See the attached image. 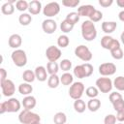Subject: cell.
Masks as SVG:
<instances>
[{"label": "cell", "instance_id": "f6af8a7d", "mask_svg": "<svg viewBox=\"0 0 124 124\" xmlns=\"http://www.w3.org/2000/svg\"><path fill=\"white\" fill-rule=\"evenodd\" d=\"M7 77H8L7 71H6L4 68H0V83L4 82L6 79H8Z\"/></svg>", "mask_w": 124, "mask_h": 124}, {"label": "cell", "instance_id": "816d5d0a", "mask_svg": "<svg viewBox=\"0 0 124 124\" xmlns=\"http://www.w3.org/2000/svg\"><path fill=\"white\" fill-rule=\"evenodd\" d=\"M33 124H41V122H36V123H33Z\"/></svg>", "mask_w": 124, "mask_h": 124}, {"label": "cell", "instance_id": "cb8c5ba5", "mask_svg": "<svg viewBox=\"0 0 124 124\" xmlns=\"http://www.w3.org/2000/svg\"><path fill=\"white\" fill-rule=\"evenodd\" d=\"M73 74L76 78H86V73H85V70H84V67H83V64L81 65H77L74 70H73Z\"/></svg>", "mask_w": 124, "mask_h": 124}, {"label": "cell", "instance_id": "f546056e", "mask_svg": "<svg viewBox=\"0 0 124 124\" xmlns=\"http://www.w3.org/2000/svg\"><path fill=\"white\" fill-rule=\"evenodd\" d=\"M74 24L73 23H71L69 20H67V19H64L61 23H60V29H61V31L63 32V33H65V34H67V33H70L72 30H73V28H74Z\"/></svg>", "mask_w": 124, "mask_h": 124}, {"label": "cell", "instance_id": "ac0fdd59", "mask_svg": "<svg viewBox=\"0 0 124 124\" xmlns=\"http://www.w3.org/2000/svg\"><path fill=\"white\" fill-rule=\"evenodd\" d=\"M28 11L30 15H39L42 11V3L39 0H32L29 2Z\"/></svg>", "mask_w": 124, "mask_h": 124}, {"label": "cell", "instance_id": "f5cc1de1", "mask_svg": "<svg viewBox=\"0 0 124 124\" xmlns=\"http://www.w3.org/2000/svg\"><path fill=\"white\" fill-rule=\"evenodd\" d=\"M117 124H123V123H121V122H119V123H117Z\"/></svg>", "mask_w": 124, "mask_h": 124}, {"label": "cell", "instance_id": "e0dca14e", "mask_svg": "<svg viewBox=\"0 0 124 124\" xmlns=\"http://www.w3.org/2000/svg\"><path fill=\"white\" fill-rule=\"evenodd\" d=\"M9 46L12 47V48H15V49H17L21 44H22V38L19 34H12L10 37H9Z\"/></svg>", "mask_w": 124, "mask_h": 124}, {"label": "cell", "instance_id": "d4e9b609", "mask_svg": "<svg viewBox=\"0 0 124 124\" xmlns=\"http://www.w3.org/2000/svg\"><path fill=\"white\" fill-rule=\"evenodd\" d=\"M60 82L63 84V85H72L74 83V77L72 74L66 72L64 73L61 77H60Z\"/></svg>", "mask_w": 124, "mask_h": 124}, {"label": "cell", "instance_id": "d6986e66", "mask_svg": "<svg viewBox=\"0 0 124 124\" xmlns=\"http://www.w3.org/2000/svg\"><path fill=\"white\" fill-rule=\"evenodd\" d=\"M116 27H117V23H116L115 21H104V22L102 23V25H101L102 30H103L107 35L112 33V32L116 29Z\"/></svg>", "mask_w": 124, "mask_h": 124}, {"label": "cell", "instance_id": "484cf974", "mask_svg": "<svg viewBox=\"0 0 124 124\" xmlns=\"http://www.w3.org/2000/svg\"><path fill=\"white\" fill-rule=\"evenodd\" d=\"M32 21V16L30 14L27 13H22L21 15H19L18 16V22L22 25V26H27L31 23Z\"/></svg>", "mask_w": 124, "mask_h": 124}, {"label": "cell", "instance_id": "7a4b0ae2", "mask_svg": "<svg viewBox=\"0 0 124 124\" xmlns=\"http://www.w3.org/2000/svg\"><path fill=\"white\" fill-rule=\"evenodd\" d=\"M21 108V103L14 97L8 99V101H4L0 104V113L3 114L5 112H17Z\"/></svg>", "mask_w": 124, "mask_h": 124}, {"label": "cell", "instance_id": "f1b7e54d", "mask_svg": "<svg viewBox=\"0 0 124 124\" xmlns=\"http://www.w3.org/2000/svg\"><path fill=\"white\" fill-rule=\"evenodd\" d=\"M53 122L54 124H66L67 115L62 111H58L53 116Z\"/></svg>", "mask_w": 124, "mask_h": 124}, {"label": "cell", "instance_id": "3957f363", "mask_svg": "<svg viewBox=\"0 0 124 124\" xmlns=\"http://www.w3.org/2000/svg\"><path fill=\"white\" fill-rule=\"evenodd\" d=\"M18 121L21 124H33L36 122H41V116L32 110L23 109L18 114Z\"/></svg>", "mask_w": 124, "mask_h": 124}, {"label": "cell", "instance_id": "2e32d148", "mask_svg": "<svg viewBox=\"0 0 124 124\" xmlns=\"http://www.w3.org/2000/svg\"><path fill=\"white\" fill-rule=\"evenodd\" d=\"M21 105L23 106L24 109H28V110H31L32 108H34L37 105V101H36V98L32 95H28V96H25L21 102Z\"/></svg>", "mask_w": 124, "mask_h": 124}, {"label": "cell", "instance_id": "bcb514c9", "mask_svg": "<svg viewBox=\"0 0 124 124\" xmlns=\"http://www.w3.org/2000/svg\"><path fill=\"white\" fill-rule=\"evenodd\" d=\"M112 3H113V0H99V5L104 8H108L111 6Z\"/></svg>", "mask_w": 124, "mask_h": 124}, {"label": "cell", "instance_id": "8fae6325", "mask_svg": "<svg viewBox=\"0 0 124 124\" xmlns=\"http://www.w3.org/2000/svg\"><path fill=\"white\" fill-rule=\"evenodd\" d=\"M61 49L55 46H49L46 49V56L49 62H56L61 57Z\"/></svg>", "mask_w": 124, "mask_h": 124}, {"label": "cell", "instance_id": "9a60e30c", "mask_svg": "<svg viewBox=\"0 0 124 124\" xmlns=\"http://www.w3.org/2000/svg\"><path fill=\"white\" fill-rule=\"evenodd\" d=\"M35 76H36V79H38L39 81H46L48 77H47V71L46 68L44 66H37L35 68Z\"/></svg>", "mask_w": 124, "mask_h": 124}, {"label": "cell", "instance_id": "4fadbf2b", "mask_svg": "<svg viewBox=\"0 0 124 124\" xmlns=\"http://www.w3.org/2000/svg\"><path fill=\"white\" fill-rule=\"evenodd\" d=\"M42 29L46 34H53L57 29V23L52 18H46L42 22Z\"/></svg>", "mask_w": 124, "mask_h": 124}, {"label": "cell", "instance_id": "30bf717a", "mask_svg": "<svg viewBox=\"0 0 124 124\" xmlns=\"http://www.w3.org/2000/svg\"><path fill=\"white\" fill-rule=\"evenodd\" d=\"M116 72L115 64L111 62H105L99 66V74L103 77H109L114 75Z\"/></svg>", "mask_w": 124, "mask_h": 124}, {"label": "cell", "instance_id": "b9f144b4", "mask_svg": "<svg viewBox=\"0 0 124 124\" xmlns=\"http://www.w3.org/2000/svg\"><path fill=\"white\" fill-rule=\"evenodd\" d=\"M104 124H116V116L113 114H108L104 118Z\"/></svg>", "mask_w": 124, "mask_h": 124}, {"label": "cell", "instance_id": "ba28073f", "mask_svg": "<svg viewBox=\"0 0 124 124\" xmlns=\"http://www.w3.org/2000/svg\"><path fill=\"white\" fill-rule=\"evenodd\" d=\"M101 46L105 49H108V50H111V49H114V48H117V47H120V43L118 40L116 39H113L111 36L109 35H105L102 37L101 39Z\"/></svg>", "mask_w": 124, "mask_h": 124}, {"label": "cell", "instance_id": "9c48e42d", "mask_svg": "<svg viewBox=\"0 0 124 124\" xmlns=\"http://www.w3.org/2000/svg\"><path fill=\"white\" fill-rule=\"evenodd\" d=\"M60 12V5L58 2H49L43 8V14L46 17L50 18L55 16Z\"/></svg>", "mask_w": 124, "mask_h": 124}, {"label": "cell", "instance_id": "e575fe53", "mask_svg": "<svg viewBox=\"0 0 124 124\" xmlns=\"http://www.w3.org/2000/svg\"><path fill=\"white\" fill-rule=\"evenodd\" d=\"M29 7V2H27L26 0H18L16 2V9L19 12H25L26 10H28Z\"/></svg>", "mask_w": 124, "mask_h": 124}, {"label": "cell", "instance_id": "74e56055", "mask_svg": "<svg viewBox=\"0 0 124 124\" xmlns=\"http://www.w3.org/2000/svg\"><path fill=\"white\" fill-rule=\"evenodd\" d=\"M110 54L112 56V58L116 59V60H120L123 58L124 56V53H123V50L121 47H117V48H114V49H111L110 50Z\"/></svg>", "mask_w": 124, "mask_h": 124}, {"label": "cell", "instance_id": "7bdbcfd3", "mask_svg": "<svg viewBox=\"0 0 124 124\" xmlns=\"http://www.w3.org/2000/svg\"><path fill=\"white\" fill-rule=\"evenodd\" d=\"M121 98H123L122 95H121L119 92H117V91L111 92V93L109 94V96H108V99H109V101H110L111 104H113L115 101H117V100H119V99H121Z\"/></svg>", "mask_w": 124, "mask_h": 124}, {"label": "cell", "instance_id": "681fc988", "mask_svg": "<svg viewBox=\"0 0 124 124\" xmlns=\"http://www.w3.org/2000/svg\"><path fill=\"white\" fill-rule=\"evenodd\" d=\"M116 5L120 8H124V0H116Z\"/></svg>", "mask_w": 124, "mask_h": 124}, {"label": "cell", "instance_id": "8d00e7d4", "mask_svg": "<svg viewBox=\"0 0 124 124\" xmlns=\"http://www.w3.org/2000/svg\"><path fill=\"white\" fill-rule=\"evenodd\" d=\"M59 68L62 71H64L65 73L69 72L72 69V62H71V60H69V59H62L61 62L59 63Z\"/></svg>", "mask_w": 124, "mask_h": 124}, {"label": "cell", "instance_id": "6da1fadb", "mask_svg": "<svg viewBox=\"0 0 124 124\" xmlns=\"http://www.w3.org/2000/svg\"><path fill=\"white\" fill-rule=\"evenodd\" d=\"M81 36L87 42H91L96 39L97 30H96L95 24L91 20L87 19L81 23Z\"/></svg>", "mask_w": 124, "mask_h": 124}, {"label": "cell", "instance_id": "7402d4cb", "mask_svg": "<svg viewBox=\"0 0 124 124\" xmlns=\"http://www.w3.org/2000/svg\"><path fill=\"white\" fill-rule=\"evenodd\" d=\"M86 106H87V108L90 111L95 112V111H97L101 108V101L99 99H97V98H93V99H90L87 102Z\"/></svg>", "mask_w": 124, "mask_h": 124}, {"label": "cell", "instance_id": "ee69618b", "mask_svg": "<svg viewBox=\"0 0 124 124\" xmlns=\"http://www.w3.org/2000/svg\"><path fill=\"white\" fill-rule=\"evenodd\" d=\"M83 67H84V70H85V73H86V78L90 77L92 74H93V66L90 64V63H84L83 64Z\"/></svg>", "mask_w": 124, "mask_h": 124}, {"label": "cell", "instance_id": "8992f818", "mask_svg": "<svg viewBox=\"0 0 124 124\" xmlns=\"http://www.w3.org/2000/svg\"><path fill=\"white\" fill-rule=\"evenodd\" d=\"M85 91V87L84 84L81 81H76L74 82L69 89V96L74 99V100H78V99H81V96L83 94V92Z\"/></svg>", "mask_w": 124, "mask_h": 124}, {"label": "cell", "instance_id": "4316f807", "mask_svg": "<svg viewBox=\"0 0 124 124\" xmlns=\"http://www.w3.org/2000/svg\"><path fill=\"white\" fill-rule=\"evenodd\" d=\"M60 83V78L57 75H50L47 78V86L49 88H56Z\"/></svg>", "mask_w": 124, "mask_h": 124}, {"label": "cell", "instance_id": "d6a6232c", "mask_svg": "<svg viewBox=\"0 0 124 124\" xmlns=\"http://www.w3.org/2000/svg\"><path fill=\"white\" fill-rule=\"evenodd\" d=\"M69 44H70V39H69V37L67 35L64 34V35H60L58 37V39H57V46L59 47H62V48L67 47L69 46Z\"/></svg>", "mask_w": 124, "mask_h": 124}, {"label": "cell", "instance_id": "ab89813d", "mask_svg": "<svg viewBox=\"0 0 124 124\" xmlns=\"http://www.w3.org/2000/svg\"><path fill=\"white\" fill-rule=\"evenodd\" d=\"M112 107L114 108V110L117 112V111H120V110H123L124 109V99L121 98L117 101H115L113 104H112Z\"/></svg>", "mask_w": 124, "mask_h": 124}, {"label": "cell", "instance_id": "1f68e13d", "mask_svg": "<svg viewBox=\"0 0 124 124\" xmlns=\"http://www.w3.org/2000/svg\"><path fill=\"white\" fill-rule=\"evenodd\" d=\"M112 83H113V87H115L116 90L124 91V77H122V76L116 77L114 78V80L112 81Z\"/></svg>", "mask_w": 124, "mask_h": 124}, {"label": "cell", "instance_id": "83f0119b", "mask_svg": "<svg viewBox=\"0 0 124 124\" xmlns=\"http://www.w3.org/2000/svg\"><path fill=\"white\" fill-rule=\"evenodd\" d=\"M22 78L25 82L31 83L36 79V76H35V72L32 70H25L22 74Z\"/></svg>", "mask_w": 124, "mask_h": 124}, {"label": "cell", "instance_id": "52a82bcc", "mask_svg": "<svg viewBox=\"0 0 124 124\" xmlns=\"http://www.w3.org/2000/svg\"><path fill=\"white\" fill-rule=\"evenodd\" d=\"M95 85L99 89V91H101L102 93H108L111 91V89L113 87L112 80L109 78H106V77L97 78Z\"/></svg>", "mask_w": 124, "mask_h": 124}, {"label": "cell", "instance_id": "c3c4849f", "mask_svg": "<svg viewBox=\"0 0 124 124\" xmlns=\"http://www.w3.org/2000/svg\"><path fill=\"white\" fill-rule=\"evenodd\" d=\"M118 18H119L120 21L124 22V10L121 11V12H119V14H118Z\"/></svg>", "mask_w": 124, "mask_h": 124}, {"label": "cell", "instance_id": "5bb4252c", "mask_svg": "<svg viewBox=\"0 0 124 124\" xmlns=\"http://www.w3.org/2000/svg\"><path fill=\"white\" fill-rule=\"evenodd\" d=\"M95 10H96L95 7L92 6V5H89V4L81 5V6H79L78 8V14L79 15V16H87V17H89L93 14V12Z\"/></svg>", "mask_w": 124, "mask_h": 124}, {"label": "cell", "instance_id": "d590c367", "mask_svg": "<svg viewBox=\"0 0 124 124\" xmlns=\"http://www.w3.org/2000/svg\"><path fill=\"white\" fill-rule=\"evenodd\" d=\"M79 17H80V16H79V15L78 14V12H71V13H69V14L66 16V18H65V19L69 20L71 23H73V24L75 25L76 23L78 22Z\"/></svg>", "mask_w": 124, "mask_h": 124}, {"label": "cell", "instance_id": "603a6c76", "mask_svg": "<svg viewBox=\"0 0 124 124\" xmlns=\"http://www.w3.org/2000/svg\"><path fill=\"white\" fill-rule=\"evenodd\" d=\"M86 108H87V106H86V104H85V102L83 100H81V99L75 100V102H74V109L78 113L84 112Z\"/></svg>", "mask_w": 124, "mask_h": 124}, {"label": "cell", "instance_id": "5b68a950", "mask_svg": "<svg viewBox=\"0 0 124 124\" xmlns=\"http://www.w3.org/2000/svg\"><path fill=\"white\" fill-rule=\"evenodd\" d=\"M75 55L86 63H88L93 57L91 50L84 45H79L75 48Z\"/></svg>", "mask_w": 124, "mask_h": 124}, {"label": "cell", "instance_id": "7c38bea8", "mask_svg": "<svg viewBox=\"0 0 124 124\" xmlns=\"http://www.w3.org/2000/svg\"><path fill=\"white\" fill-rule=\"evenodd\" d=\"M0 86H1V90H2L3 96H5V97H12L16 92L15 83H14L13 80H11L9 78L6 79L4 82L0 83Z\"/></svg>", "mask_w": 124, "mask_h": 124}, {"label": "cell", "instance_id": "60d3db41", "mask_svg": "<svg viewBox=\"0 0 124 124\" xmlns=\"http://www.w3.org/2000/svg\"><path fill=\"white\" fill-rule=\"evenodd\" d=\"M62 5L67 8H76L79 5V0H63Z\"/></svg>", "mask_w": 124, "mask_h": 124}, {"label": "cell", "instance_id": "f35d334b", "mask_svg": "<svg viewBox=\"0 0 124 124\" xmlns=\"http://www.w3.org/2000/svg\"><path fill=\"white\" fill-rule=\"evenodd\" d=\"M102 18H103V13L101 11H99V10H95L93 12V14L89 16V20H91L93 23L100 21Z\"/></svg>", "mask_w": 124, "mask_h": 124}, {"label": "cell", "instance_id": "7dc6e473", "mask_svg": "<svg viewBox=\"0 0 124 124\" xmlns=\"http://www.w3.org/2000/svg\"><path fill=\"white\" fill-rule=\"evenodd\" d=\"M115 116H116V120L122 123L124 121V109L123 110H120V111H117V113H116Z\"/></svg>", "mask_w": 124, "mask_h": 124}, {"label": "cell", "instance_id": "277c9868", "mask_svg": "<svg viewBox=\"0 0 124 124\" xmlns=\"http://www.w3.org/2000/svg\"><path fill=\"white\" fill-rule=\"evenodd\" d=\"M11 58H12V61L14 62V64L16 67H19V68L25 66L26 63H27L26 52L23 49H20V48L15 49L11 54Z\"/></svg>", "mask_w": 124, "mask_h": 124}, {"label": "cell", "instance_id": "836d02e7", "mask_svg": "<svg viewBox=\"0 0 124 124\" xmlns=\"http://www.w3.org/2000/svg\"><path fill=\"white\" fill-rule=\"evenodd\" d=\"M85 94L90 99L97 98V96L99 95V89L96 86H89L85 89Z\"/></svg>", "mask_w": 124, "mask_h": 124}, {"label": "cell", "instance_id": "44dd1931", "mask_svg": "<svg viewBox=\"0 0 124 124\" xmlns=\"http://www.w3.org/2000/svg\"><path fill=\"white\" fill-rule=\"evenodd\" d=\"M17 90H18V92H19L21 95H23V96H28V95H30V94L32 93L33 87H32V85H31L30 83H28V82H22V83H20V84L18 85Z\"/></svg>", "mask_w": 124, "mask_h": 124}, {"label": "cell", "instance_id": "4dcf8cb0", "mask_svg": "<svg viewBox=\"0 0 124 124\" xmlns=\"http://www.w3.org/2000/svg\"><path fill=\"white\" fill-rule=\"evenodd\" d=\"M59 69V64H57V62H48L46 64V71L49 75H57Z\"/></svg>", "mask_w": 124, "mask_h": 124}, {"label": "cell", "instance_id": "f907efd6", "mask_svg": "<svg viewBox=\"0 0 124 124\" xmlns=\"http://www.w3.org/2000/svg\"><path fill=\"white\" fill-rule=\"evenodd\" d=\"M120 39H121V43L124 45V31L121 33V35H120Z\"/></svg>", "mask_w": 124, "mask_h": 124}, {"label": "cell", "instance_id": "ffe728a7", "mask_svg": "<svg viewBox=\"0 0 124 124\" xmlns=\"http://www.w3.org/2000/svg\"><path fill=\"white\" fill-rule=\"evenodd\" d=\"M14 0H11V1H8L6 3H4L1 7V12L2 14L6 15V16H10V15H13L14 12H15V6H14Z\"/></svg>", "mask_w": 124, "mask_h": 124}]
</instances>
